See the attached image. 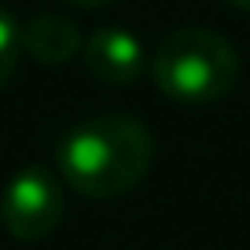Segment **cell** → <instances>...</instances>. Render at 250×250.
<instances>
[{
  "label": "cell",
  "mask_w": 250,
  "mask_h": 250,
  "mask_svg": "<svg viewBox=\"0 0 250 250\" xmlns=\"http://www.w3.org/2000/svg\"><path fill=\"white\" fill-rule=\"evenodd\" d=\"M155 140L147 125L129 114H100L74 125L55 147L62 180L85 199H118L151 169Z\"/></svg>",
  "instance_id": "6da1fadb"
},
{
  "label": "cell",
  "mask_w": 250,
  "mask_h": 250,
  "mask_svg": "<svg viewBox=\"0 0 250 250\" xmlns=\"http://www.w3.org/2000/svg\"><path fill=\"white\" fill-rule=\"evenodd\" d=\"M158 92L184 107H206L225 100L239 81V55L221 33L184 26L158 41L151 59Z\"/></svg>",
  "instance_id": "7a4b0ae2"
},
{
  "label": "cell",
  "mask_w": 250,
  "mask_h": 250,
  "mask_svg": "<svg viewBox=\"0 0 250 250\" xmlns=\"http://www.w3.org/2000/svg\"><path fill=\"white\" fill-rule=\"evenodd\" d=\"M62 221V188L44 166H26L8 180L0 195V225L15 239L37 243Z\"/></svg>",
  "instance_id": "3957f363"
},
{
  "label": "cell",
  "mask_w": 250,
  "mask_h": 250,
  "mask_svg": "<svg viewBox=\"0 0 250 250\" xmlns=\"http://www.w3.org/2000/svg\"><path fill=\"white\" fill-rule=\"evenodd\" d=\"M81 55H85V70L103 85H133L147 66L140 37L122 26H100L81 44Z\"/></svg>",
  "instance_id": "277c9868"
},
{
  "label": "cell",
  "mask_w": 250,
  "mask_h": 250,
  "mask_svg": "<svg viewBox=\"0 0 250 250\" xmlns=\"http://www.w3.org/2000/svg\"><path fill=\"white\" fill-rule=\"evenodd\" d=\"M19 41H22V52L30 55V59L48 62V66H59V62H66L70 55L81 52L78 26H74L70 19H62V15H52V11L30 19V22L19 30Z\"/></svg>",
  "instance_id": "5b68a950"
},
{
  "label": "cell",
  "mask_w": 250,
  "mask_h": 250,
  "mask_svg": "<svg viewBox=\"0 0 250 250\" xmlns=\"http://www.w3.org/2000/svg\"><path fill=\"white\" fill-rule=\"evenodd\" d=\"M22 55V41H19V26L8 11H0V88L11 81L15 74V62Z\"/></svg>",
  "instance_id": "8992f818"
},
{
  "label": "cell",
  "mask_w": 250,
  "mask_h": 250,
  "mask_svg": "<svg viewBox=\"0 0 250 250\" xmlns=\"http://www.w3.org/2000/svg\"><path fill=\"white\" fill-rule=\"evenodd\" d=\"M66 4H74V8H103L110 0H66Z\"/></svg>",
  "instance_id": "52a82bcc"
},
{
  "label": "cell",
  "mask_w": 250,
  "mask_h": 250,
  "mask_svg": "<svg viewBox=\"0 0 250 250\" xmlns=\"http://www.w3.org/2000/svg\"><path fill=\"white\" fill-rule=\"evenodd\" d=\"M225 4H232V8H243V11H250V0H225Z\"/></svg>",
  "instance_id": "ba28073f"
}]
</instances>
